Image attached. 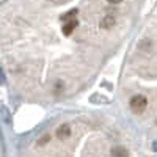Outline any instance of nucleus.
<instances>
[{
  "instance_id": "nucleus-4",
  "label": "nucleus",
  "mask_w": 157,
  "mask_h": 157,
  "mask_svg": "<svg viewBox=\"0 0 157 157\" xmlns=\"http://www.w3.org/2000/svg\"><path fill=\"white\" fill-rule=\"evenodd\" d=\"M71 135V127L68 126V124H63V126H60L58 129H57V137L60 138V140H64L66 137H69Z\"/></svg>"
},
{
  "instance_id": "nucleus-2",
  "label": "nucleus",
  "mask_w": 157,
  "mask_h": 157,
  "mask_svg": "<svg viewBox=\"0 0 157 157\" xmlns=\"http://www.w3.org/2000/svg\"><path fill=\"white\" fill-rule=\"evenodd\" d=\"M115 22H116V17H115L113 14H105V16H104V17L101 19L99 27H101V29L109 30V29H112L113 25H115Z\"/></svg>"
},
{
  "instance_id": "nucleus-7",
  "label": "nucleus",
  "mask_w": 157,
  "mask_h": 157,
  "mask_svg": "<svg viewBox=\"0 0 157 157\" xmlns=\"http://www.w3.org/2000/svg\"><path fill=\"white\" fill-rule=\"evenodd\" d=\"M109 3H112V5H118V3H121L123 0H107Z\"/></svg>"
},
{
  "instance_id": "nucleus-1",
  "label": "nucleus",
  "mask_w": 157,
  "mask_h": 157,
  "mask_svg": "<svg viewBox=\"0 0 157 157\" xmlns=\"http://www.w3.org/2000/svg\"><path fill=\"white\" fill-rule=\"evenodd\" d=\"M146 107H148V99L145 96L137 94V96H134L132 99H130V109L134 110V113L141 115L143 112L146 110Z\"/></svg>"
},
{
  "instance_id": "nucleus-6",
  "label": "nucleus",
  "mask_w": 157,
  "mask_h": 157,
  "mask_svg": "<svg viewBox=\"0 0 157 157\" xmlns=\"http://www.w3.org/2000/svg\"><path fill=\"white\" fill-rule=\"evenodd\" d=\"M75 14H77V10H71L69 13H66V14L61 17V21H71V19L75 17Z\"/></svg>"
},
{
  "instance_id": "nucleus-3",
  "label": "nucleus",
  "mask_w": 157,
  "mask_h": 157,
  "mask_svg": "<svg viewBox=\"0 0 157 157\" xmlns=\"http://www.w3.org/2000/svg\"><path fill=\"white\" fill-rule=\"evenodd\" d=\"M78 25V21L74 17V19H71V21H64V24H63V35H66V36H69L74 30H75V27Z\"/></svg>"
},
{
  "instance_id": "nucleus-5",
  "label": "nucleus",
  "mask_w": 157,
  "mask_h": 157,
  "mask_svg": "<svg viewBox=\"0 0 157 157\" xmlns=\"http://www.w3.org/2000/svg\"><path fill=\"white\" fill-rule=\"evenodd\" d=\"M112 157H129V152L123 146H115L112 148Z\"/></svg>"
}]
</instances>
